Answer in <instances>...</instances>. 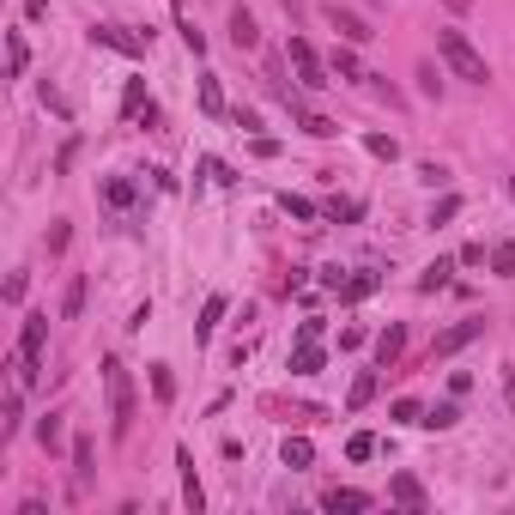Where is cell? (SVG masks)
<instances>
[{"mask_svg":"<svg viewBox=\"0 0 515 515\" xmlns=\"http://www.w3.org/2000/svg\"><path fill=\"white\" fill-rule=\"evenodd\" d=\"M103 395H110V424H116V436H128L134 431V377H128L121 358H103Z\"/></svg>","mask_w":515,"mask_h":515,"instance_id":"obj_1","label":"cell"},{"mask_svg":"<svg viewBox=\"0 0 515 515\" xmlns=\"http://www.w3.org/2000/svg\"><path fill=\"white\" fill-rule=\"evenodd\" d=\"M231 43H237V49H255L261 43V24H255L249 6H231Z\"/></svg>","mask_w":515,"mask_h":515,"instance_id":"obj_8","label":"cell"},{"mask_svg":"<svg viewBox=\"0 0 515 515\" xmlns=\"http://www.w3.org/2000/svg\"><path fill=\"white\" fill-rule=\"evenodd\" d=\"M449 273H455L449 261H431V267H424V279H418V291H436V285H449Z\"/></svg>","mask_w":515,"mask_h":515,"instance_id":"obj_26","label":"cell"},{"mask_svg":"<svg viewBox=\"0 0 515 515\" xmlns=\"http://www.w3.org/2000/svg\"><path fill=\"white\" fill-rule=\"evenodd\" d=\"M285 103H291V116H298V128H303L310 139H334V134H339L334 121H328V116H316V110H303V103L291 98V91H285Z\"/></svg>","mask_w":515,"mask_h":515,"instance_id":"obj_7","label":"cell"},{"mask_svg":"<svg viewBox=\"0 0 515 515\" xmlns=\"http://www.w3.org/2000/svg\"><path fill=\"white\" fill-rule=\"evenodd\" d=\"M510 195H515V182H510Z\"/></svg>","mask_w":515,"mask_h":515,"instance_id":"obj_41","label":"cell"},{"mask_svg":"<svg viewBox=\"0 0 515 515\" xmlns=\"http://www.w3.org/2000/svg\"><path fill=\"white\" fill-rule=\"evenodd\" d=\"M231 121H237L243 134H255V128H261V116H255V110H231Z\"/></svg>","mask_w":515,"mask_h":515,"instance_id":"obj_37","label":"cell"},{"mask_svg":"<svg viewBox=\"0 0 515 515\" xmlns=\"http://www.w3.org/2000/svg\"><path fill=\"white\" fill-rule=\"evenodd\" d=\"M455 418H461V406H455V400H443V406H431V413H424V424H431V431H449Z\"/></svg>","mask_w":515,"mask_h":515,"instance_id":"obj_22","label":"cell"},{"mask_svg":"<svg viewBox=\"0 0 515 515\" xmlns=\"http://www.w3.org/2000/svg\"><path fill=\"white\" fill-rule=\"evenodd\" d=\"M321 364H328V358H321L316 339H298V352H291V370H298V377H316Z\"/></svg>","mask_w":515,"mask_h":515,"instance_id":"obj_13","label":"cell"},{"mask_svg":"<svg viewBox=\"0 0 515 515\" xmlns=\"http://www.w3.org/2000/svg\"><path fill=\"white\" fill-rule=\"evenodd\" d=\"M321 510H346V515H358V510H370V497H364V491H352V485H334V491H328V497H321Z\"/></svg>","mask_w":515,"mask_h":515,"instance_id":"obj_10","label":"cell"},{"mask_svg":"<svg viewBox=\"0 0 515 515\" xmlns=\"http://www.w3.org/2000/svg\"><path fill=\"white\" fill-rule=\"evenodd\" d=\"M449 218H461V195H443L431 206V231H436V224H449Z\"/></svg>","mask_w":515,"mask_h":515,"instance_id":"obj_25","label":"cell"},{"mask_svg":"<svg viewBox=\"0 0 515 515\" xmlns=\"http://www.w3.org/2000/svg\"><path fill=\"white\" fill-rule=\"evenodd\" d=\"M279 455H285V467H291V473H303V467L316 461V449H310V436H285V449H279Z\"/></svg>","mask_w":515,"mask_h":515,"instance_id":"obj_15","label":"cell"},{"mask_svg":"<svg viewBox=\"0 0 515 515\" xmlns=\"http://www.w3.org/2000/svg\"><path fill=\"white\" fill-rule=\"evenodd\" d=\"M400 352H406V328H400V321H395V328H388V334L377 339V364H382V370H388V364H395Z\"/></svg>","mask_w":515,"mask_h":515,"instance_id":"obj_14","label":"cell"},{"mask_svg":"<svg viewBox=\"0 0 515 515\" xmlns=\"http://www.w3.org/2000/svg\"><path fill=\"white\" fill-rule=\"evenodd\" d=\"M24 67H31V43L13 31V37H6V73H13V80H24Z\"/></svg>","mask_w":515,"mask_h":515,"instance_id":"obj_16","label":"cell"},{"mask_svg":"<svg viewBox=\"0 0 515 515\" xmlns=\"http://www.w3.org/2000/svg\"><path fill=\"white\" fill-rule=\"evenodd\" d=\"M346 455H352V461H370V455H377V436H364V431H358L352 443H346Z\"/></svg>","mask_w":515,"mask_h":515,"instance_id":"obj_31","label":"cell"},{"mask_svg":"<svg viewBox=\"0 0 515 515\" xmlns=\"http://www.w3.org/2000/svg\"><path fill=\"white\" fill-rule=\"evenodd\" d=\"M491 267L503 279H515V243H497V249H491Z\"/></svg>","mask_w":515,"mask_h":515,"instance_id":"obj_29","label":"cell"},{"mask_svg":"<svg viewBox=\"0 0 515 515\" xmlns=\"http://www.w3.org/2000/svg\"><path fill=\"white\" fill-rule=\"evenodd\" d=\"M80 310H85V273L73 279V285H67V298H61V316H67V321L80 316Z\"/></svg>","mask_w":515,"mask_h":515,"instance_id":"obj_21","label":"cell"},{"mask_svg":"<svg viewBox=\"0 0 515 515\" xmlns=\"http://www.w3.org/2000/svg\"><path fill=\"white\" fill-rule=\"evenodd\" d=\"M370 400H377V370H358V382H352V395H346V406H370Z\"/></svg>","mask_w":515,"mask_h":515,"instance_id":"obj_17","label":"cell"},{"mask_svg":"<svg viewBox=\"0 0 515 515\" xmlns=\"http://www.w3.org/2000/svg\"><path fill=\"white\" fill-rule=\"evenodd\" d=\"M37 436H43V449H61V418L49 413V418H43V424H37Z\"/></svg>","mask_w":515,"mask_h":515,"instance_id":"obj_32","label":"cell"},{"mask_svg":"<svg viewBox=\"0 0 515 515\" xmlns=\"http://www.w3.org/2000/svg\"><path fill=\"white\" fill-rule=\"evenodd\" d=\"M479 334H485V321H479V316L455 321V328H449V334H436V346H431V364H436V358H455L461 346H473Z\"/></svg>","mask_w":515,"mask_h":515,"instance_id":"obj_5","label":"cell"},{"mask_svg":"<svg viewBox=\"0 0 515 515\" xmlns=\"http://www.w3.org/2000/svg\"><path fill=\"white\" fill-rule=\"evenodd\" d=\"M358 213H364L358 200H328V218H358Z\"/></svg>","mask_w":515,"mask_h":515,"instance_id":"obj_36","label":"cell"},{"mask_svg":"<svg viewBox=\"0 0 515 515\" xmlns=\"http://www.w3.org/2000/svg\"><path fill=\"white\" fill-rule=\"evenodd\" d=\"M503 400H510V406H515V364H510V382H503Z\"/></svg>","mask_w":515,"mask_h":515,"instance_id":"obj_40","label":"cell"},{"mask_svg":"<svg viewBox=\"0 0 515 515\" xmlns=\"http://www.w3.org/2000/svg\"><path fill=\"white\" fill-rule=\"evenodd\" d=\"M291 61H298V85H303V91H328V85H334V80H328V73H321L316 49H310V43H303V37H291Z\"/></svg>","mask_w":515,"mask_h":515,"instance_id":"obj_4","label":"cell"},{"mask_svg":"<svg viewBox=\"0 0 515 515\" xmlns=\"http://www.w3.org/2000/svg\"><path fill=\"white\" fill-rule=\"evenodd\" d=\"M200 110H206V116H224V91H218V80H200Z\"/></svg>","mask_w":515,"mask_h":515,"instance_id":"obj_19","label":"cell"},{"mask_svg":"<svg viewBox=\"0 0 515 515\" xmlns=\"http://www.w3.org/2000/svg\"><path fill=\"white\" fill-rule=\"evenodd\" d=\"M334 73H339V80H370V73L358 67V55H352V49H339V55H334Z\"/></svg>","mask_w":515,"mask_h":515,"instance_id":"obj_27","label":"cell"},{"mask_svg":"<svg viewBox=\"0 0 515 515\" xmlns=\"http://www.w3.org/2000/svg\"><path fill=\"white\" fill-rule=\"evenodd\" d=\"M285 213H291V218H316V206H310L303 195H285Z\"/></svg>","mask_w":515,"mask_h":515,"instance_id":"obj_35","label":"cell"},{"mask_svg":"<svg viewBox=\"0 0 515 515\" xmlns=\"http://www.w3.org/2000/svg\"><path fill=\"white\" fill-rule=\"evenodd\" d=\"M388 497H395L400 510H424V485H418L413 473H395V485H388Z\"/></svg>","mask_w":515,"mask_h":515,"instance_id":"obj_11","label":"cell"},{"mask_svg":"<svg viewBox=\"0 0 515 515\" xmlns=\"http://www.w3.org/2000/svg\"><path fill=\"white\" fill-rule=\"evenodd\" d=\"M24 13H31V19H43V13H49V0H24Z\"/></svg>","mask_w":515,"mask_h":515,"instance_id":"obj_39","label":"cell"},{"mask_svg":"<svg viewBox=\"0 0 515 515\" xmlns=\"http://www.w3.org/2000/svg\"><path fill=\"white\" fill-rule=\"evenodd\" d=\"M121 110H128V116H139V110H152V98H146V85H128V98H121Z\"/></svg>","mask_w":515,"mask_h":515,"instance_id":"obj_30","label":"cell"},{"mask_svg":"<svg viewBox=\"0 0 515 515\" xmlns=\"http://www.w3.org/2000/svg\"><path fill=\"white\" fill-rule=\"evenodd\" d=\"M218 316H224V298H206V310H200V321H195V339H206L218 328Z\"/></svg>","mask_w":515,"mask_h":515,"instance_id":"obj_20","label":"cell"},{"mask_svg":"<svg viewBox=\"0 0 515 515\" xmlns=\"http://www.w3.org/2000/svg\"><path fill=\"white\" fill-rule=\"evenodd\" d=\"M152 395H158V400H176V377H170V364H152Z\"/></svg>","mask_w":515,"mask_h":515,"instance_id":"obj_24","label":"cell"},{"mask_svg":"<svg viewBox=\"0 0 515 515\" xmlns=\"http://www.w3.org/2000/svg\"><path fill=\"white\" fill-rule=\"evenodd\" d=\"M382 279L377 273H352V279H339V303H364L370 291H377Z\"/></svg>","mask_w":515,"mask_h":515,"instance_id":"obj_12","label":"cell"},{"mask_svg":"<svg viewBox=\"0 0 515 515\" xmlns=\"http://www.w3.org/2000/svg\"><path fill=\"white\" fill-rule=\"evenodd\" d=\"M206 176H213V182H237V170H231V164H218V158H206Z\"/></svg>","mask_w":515,"mask_h":515,"instance_id":"obj_38","label":"cell"},{"mask_svg":"<svg viewBox=\"0 0 515 515\" xmlns=\"http://www.w3.org/2000/svg\"><path fill=\"white\" fill-rule=\"evenodd\" d=\"M176 31H182V43H188L195 55H206V37L195 31V19H188V13H176Z\"/></svg>","mask_w":515,"mask_h":515,"instance_id":"obj_28","label":"cell"},{"mask_svg":"<svg viewBox=\"0 0 515 515\" xmlns=\"http://www.w3.org/2000/svg\"><path fill=\"white\" fill-rule=\"evenodd\" d=\"M328 24H334V37H339V43H370V37H377V31H370V24L358 19V13H346L339 0L328 6Z\"/></svg>","mask_w":515,"mask_h":515,"instance_id":"obj_6","label":"cell"},{"mask_svg":"<svg viewBox=\"0 0 515 515\" xmlns=\"http://www.w3.org/2000/svg\"><path fill=\"white\" fill-rule=\"evenodd\" d=\"M176 467H182V503L200 515V503H206V491H200V479H195V455L188 449H176Z\"/></svg>","mask_w":515,"mask_h":515,"instance_id":"obj_9","label":"cell"},{"mask_svg":"<svg viewBox=\"0 0 515 515\" xmlns=\"http://www.w3.org/2000/svg\"><path fill=\"white\" fill-rule=\"evenodd\" d=\"M395 424H424V413H418V400H395Z\"/></svg>","mask_w":515,"mask_h":515,"instance_id":"obj_33","label":"cell"},{"mask_svg":"<svg viewBox=\"0 0 515 515\" xmlns=\"http://www.w3.org/2000/svg\"><path fill=\"white\" fill-rule=\"evenodd\" d=\"M91 43L98 49H116V55H146L152 37H134V31H121V24H91Z\"/></svg>","mask_w":515,"mask_h":515,"instance_id":"obj_3","label":"cell"},{"mask_svg":"<svg viewBox=\"0 0 515 515\" xmlns=\"http://www.w3.org/2000/svg\"><path fill=\"white\" fill-rule=\"evenodd\" d=\"M364 146H370V158H388V164L400 158V139H395V134H370Z\"/></svg>","mask_w":515,"mask_h":515,"instance_id":"obj_23","label":"cell"},{"mask_svg":"<svg viewBox=\"0 0 515 515\" xmlns=\"http://www.w3.org/2000/svg\"><path fill=\"white\" fill-rule=\"evenodd\" d=\"M103 200H110V206H134V182L110 176V182H103Z\"/></svg>","mask_w":515,"mask_h":515,"instance_id":"obj_18","label":"cell"},{"mask_svg":"<svg viewBox=\"0 0 515 515\" xmlns=\"http://www.w3.org/2000/svg\"><path fill=\"white\" fill-rule=\"evenodd\" d=\"M436 49H443V61H449V73H455V80L491 85V67H485V55H479V49L461 37V31H436Z\"/></svg>","mask_w":515,"mask_h":515,"instance_id":"obj_2","label":"cell"},{"mask_svg":"<svg viewBox=\"0 0 515 515\" xmlns=\"http://www.w3.org/2000/svg\"><path fill=\"white\" fill-rule=\"evenodd\" d=\"M73 467H80V479H91V443H85V436L73 443Z\"/></svg>","mask_w":515,"mask_h":515,"instance_id":"obj_34","label":"cell"}]
</instances>
